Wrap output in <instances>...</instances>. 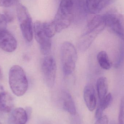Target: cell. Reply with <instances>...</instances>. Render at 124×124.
<instances>
[{
  "mask_svg": "<svg viewBox=\"0 0 124 124\" xmlns=\"http://www.w3.org/2000/svg\"><path fill=\"white\" fill-rule=\"evenodd\" d=\"M9 86L14 94L18 96L24 95L28 88V81L25 71L19 65H14L9 72Z\"/></svg>",
  "mask_w": 124,
  "mask_h": 124,
  "instance_id": "obj_1",
  "label": "cell"
},
{
  "mask_svg": "<svg viewBox=\"0 0 124 124\" xmlns=\"http://www.w3.org/2000/svg\"><path fill=\"white\" fill-rule=\"evenodd\" d=\"M61 59L63 73L65 76L71 75L75 70L77 60L76 48L69 42H64L61 47Z\"/></svg>",
  "mask_w": 124,
  "mask_h": 124,
  "instance_id": "obj_2",
  "label": "cell"
},
{
  "mask_svg": "<svg viewBox=\"0 0 124 124\" xmlns=\"http://www.w3.org/2000/svg\"><path fill=\"white\" fill-rule=\"evenodd\" d=\"M103 16L106 26L124 40V15L116 10H112L103 15Z\"/></svg>",
  "mask_w": 124,
  "mask_h": 124,
  "instance_id": "obj_3",
  "label": "cell"
},
{
  "mask_svg": "<svg viewBox=\"0 0 124 124\" xmlns=\"http://www.w3.org/2000/svg\"><path fill=\"white\" fill-rule=\"evenodd\" d=\"M33 31L36 40L40 46L42 54L46 55L49 54L51 48V41L45 33L43 27V22L36 21L33 25Z\"/></svg>",
  "mask_w": 124,
  "mask_h": 124,
  "instance_id": "obj_4",
  "label": "cell"
},
{
  "mask_svg": "<svg viewBox=\"0 0 124 124\" xmlns=\"http://www.w3.org/2000/svg\"><path fill=\"white\" fill-rule=\"evenodd\" d=\"M42 70L44 79L49 87H53L55 84L56 75V63L52 56H46L42 64Z\"/></svg>",
  "mask_w": 124,
  "mask_h": 124,
  "instance_id": "obj_5",
  "label": "cell"
},
{
  "mask_svg": "<svg viewBox=\"0 0 124 124\" xmlns=\"http://www.w3.org/2000/svg\"><path fill=\"white\" fill-rule=\"evenodd\" d=\"M17 43L14 36L6 27H0V48L5 51L12 52L16 49Z\"/></svg>",
  "mask_w": 124,
  "mask_h": 124,
  "instance_id": "obj_6",
  "label": "cell"
},
{
  "mask_svg": "<svg viewBox=\"0 0 124 124\" xmlns=\"http://www.w3.org/2000/svg\"><path fill=\"white\" fill-rule=\"evenodd\" d=\"M17 18L23 37L28 42H31L33 37V26L30 15H22Z\"/></svg>",
  "mask_w": 124,
  "mask_h": 124,
  "instance_id": "obj_7",
  "label": "cell"
},
{
  "mask_svg": "<svg viewBox=\"0 0 124 124\" xmlns=\"http://www.w3.org/2000/svg\"><path fill=\"white\" fill-rule=\"evenodd\" d=\"M103 30L97 29L92 31H86L79 38L77 46L79 50L81 52L86 51L90 47L98 35Z\"/></svg>",
  "mask_w": 124,
  "mask_h": 124,
  "instance_id": "obj_8",
  "label": "cell"
},
{
  "mask_svg": "<svg viewBox=\"0 0 124 124\" xmlns=\"http://www.w3.org/2000/svg\"><path fill=\"white\" fill-rule=\"evenodd\" d=\"M115 1V0H85L88 12L93 15L97 14Z\"/></svg>",
  "mask_w": 124,
  "mask_h": 124,
  "instance_id": "obj_9",
  "label": "cell"
},
{
  "mask_svg": "<svg viewBox=\"0 0 124 124\" xmlns=\"http://www.w3.org/2000/svg\"><path fill=\"white\" fill-rule=\"evenodd\" d=\"M14 106L13 98L4 90L3 85L0 84V112L9 113L11 111Z\"/></svg>",
  "mask_w": 124,
  "mask_h": 124,
  "instance_id": "obj_10",
  "label": "cell"
},
{
  "mask_svg": "<svg viewBox=\"0 0 124 124\" xmlns=\"http://www.w3.org/2000/svg\"><path fill=\"white\" fill-rule=\"evenodd\" d=\"M84 98L88 110L93 111L95 109L97 105V100L95 91L92 85H87L84 91Z\"/></svg>",
  "mask_w": 124,
  "mask_h": 124,
  "instance_id": "obj_11",
  "label": "cell"
},
{
  "mask_svg": "<svg viewBox=\"0 0 124 124\" xmlns=\"http://www.w3.org/2000/svg\"><path fill=\"white\" fill-rule=\"evenodd\" d=\"M28 116L26 110L22 108H15L11 112L9 116V124H25Z\"/></svg>",
  "mask_w": 124,
  "mask_h": 124,
  "instance_id": "obj_12",
  "label": "cell"
},
{
  "mask_svg": "<svg viewBox=\"0 0 124 124\" xmlns=\"http://www.w3.org/2000/svg\"><path fill=\"white\" fill-rule=\"evenodd\" d=\"M73 18V16L65 15L57 11L53 21L57 32H59L69 27Z\"/></svg>",
  "mask_w": 124,
  "mask_h": 124,
  "instance_id": "obj_13",
  "label": "cell"
},
{
  "mask_svg": "<svg viewBox=\"0 0 124 124\" xmlns=\"http://www.w3.org/2000/svg\"><path fill=\"white\" fill-rule=\"evenodd\" d=\"M62 96L63 109L71 115H76V108L70 94L68 91L64 90L62 92Z\"/></svg>",
  "mask_w": 124,
  "mask_h": 124,
  "instance_id": "obj_14",
  "label": "cell"
},
{
  "mask_svg": "<svg viewBox=\"0 0 124 124\" xmlns=\"http://www.w3.org/2000/svg\"><path fill=\"white\" fill-rule=\"evenodd\" d=\"M96 86L98 95L100 101L107 94L108 90V79L104 77H100L97 81Z\"/></svg>",
  "mask_w": 124,
  "mask_h": 124,
  "instance_id": "obj_15",
  "label": "cell"
},
{
  "mask_svg": "<svg viewBox=\"0 0 124 124\" xmlns=\"http://www.w3.org/2000/svg\"><path fill=\"white\" fill-rule=\"evenodd\" d=\"M58 11L69 16H73V3L72 0H61Z\"/></svg>",
  "mask_w": 124,
  "mask_h": 124,
  "instance_id": "obj_16",
  "label": "cell"
},
{
  "mask_svg": "<svg viewBox=\"0 0 124 124\" xmlns=\"http://www.w3.org/2000/svg\"><path fill=\"white\" fill-rule=\"evenodd\" d=\"M73 3V11L78 14L79 15L86 16L88 12L86 6L85 0H72Z\"/></svg>",
  "mask_w": 124,
  "mask_h": 124,
  "instance_id": "obj_17",
  "label": "cell"
},
{
  "mask_svg": "<svg viewBox=\"0 0 124 124\" xmlns=\"http://www.w3.org/2000/svg\"><path fill=\"white\" fill-rule=\"evenodd\" d=\"M98 62L101 67L105 70H109L111 64L107 53L104 51L100 52L97 56Z\"/></svg>",
  "mask_w": 124,
  "mask_h": 124,
  "instance_id": "obj_18",
  "label": "cell"
},
{
  "mask_svg": "<svg viewBox=\"0 0 124 124\" xmlns=\"http://www.w3.org/2000/svg\"><path fill=\"white\" fill-rule=\"evenodd\" d=\"M43 27L45 33L48 37L51 38L57 32L55 25L53 21L43 22Z\"/></svg>",
  "mask_w": 124,
  "mask_h": 124,
  "instance_id": "obj_19",
  "label": "cell"
},
{
  "mask_svg": "<svg viewBox=\"0 0 124 124\" xmlns=\"http://www.w3.org/2000/svg\"><path fill=\"white\" fill-rule=\"evenodd\" d=\"M112 100V95L110 93H108L102 100L100 101V103L98 107L100 108L103 111L109 106Z\"/></svg>",
  "mask_w": 124,
  "mask_h": 124,
  "instance_id": "obj_20",
  "label": "cell"
},
{
  "mask_svg": "<svg viewBox=\"0 0 124 124\" xmlns=\"http://www.w3.org/2000/svg\"><path fill=\"white\" fill-rule=\"evenodd\" d=\"M120 46L119 58L115 64V67L116 68H119L123 64L124 61V40H122Z\"/></svg>",
  "mask_w": 124,
  "mask_h": 124,
  "instance_id": "obj_21",
  "label": "cell"
},
{
  "mask_svg": "<svg viewBox=\"0 0 124 124\" xmlns=\"http://www.w3.org/2000/svg\"><path fill=\"white\" fill-rule=\"evenodd\" d=\"M118 120L119 124H124V96L121 98L120 102Z\"/></svg>",
  "mask_w": 124,
  "mask_h": 124,
  "instance_id": "obj_22",
  "label": "cell"
},
{
  "mask_svg": "<svg viewBox=\"0 0 124 124\" xmlns=\"http://www.w3.org/2000/svg\"><path fill=\"white\" fill-rule=\"evenodd\" d=\"M17 0H0V7H8L16 3Z\"/></svg>",
  "mask_w": 124,
  "mask_h": 124,
  "instance_id": "obj_23",
  "label": "cell"
},
{
  "mask_svg": "<svg viewBox=\"0 0 124 124\" xmlns=\"http://www.w3.org/2000/svg\"><path fill=\"white\" fill-rule=\"evenodd\" d=\"M109 121L106 116H102L100 118L97 119L95 124H108Z\"/></svg>",
  "mask_w": 124,
  "mask_h": 124,
  "instance_id": "obj_24",
  "label": "cell"
},
{
  "mask_svg": "<svg viewBox=\"0 0 124 124\" xmlns=\"http://www.w3.org/2000/svg\"><path fill=\"white\" fill-rule=\"evenodd\" d=\"M3 15L7 23L11 22L13 21L14 17L8 11H5Z\"/></svg>",
  "mask_w": 124,
  "mask_h": 124,
  "instance_id": "obj_25",
  "label": "cell"
},
{
  "mask_svg": "<svg viewBox=\"0 0 124 124\" xmlns=\"http://www.w3.org/2000/svg\"><path fill=\"white\" fill-rule=\"evenodd\" d=\"M103 111L102 110L101 108L98 107L96 109V112L95 114V117L96 119H98L101 117L103 116Z\"/></svg>",
  "mask_w": 124,
  "mask_h": 124,
  "instance_id": "obj_26",
  "label": "cell"
},
{
  "mask_svg": "<svg viewBox=\"0 0 124 124\" xmlns=\"http://www.w3.org/2000/svg\"><path fill=\"white\" fill-rule=\"evenodd\" d=\"M7 23L6 22V20H5L3 14H0V25L4 24V23Z\"/></svg>",
  "mask_w": 124,
  "mask_h": 124,
  "instance_id": "obj_27",
  "label": "cell"
},
{
  "mask_svg": "<svg viewBox=\"0 0 124 124\" xmlns=\"http://www.w3.org/2000/svg\"><path fill=\"white\" fill-rule=\"evenodd\" d=\"M2 77H3V76H2V72H1V70L0 69V80L2 79Z\"/></svg>",
  "mask_w": 124,
  "mask_h": 124,
  "instance_id": "obj_28",
  "label": "cell"
},
{
  "mask_svg": "<svg viewBox=\"0 0 124 124\" xmlns=\"http://www.w3.org/2000/svg\"><path fill=\"white\" fill-rule=\"evenodd\" d=\"M0 124H2L0 122Z\"/></svg>",
  "mask_w": 124,
  "mask_h": 124,
  "instance_id": "obj_29",
  "label": "cell"
}]
</instances>
